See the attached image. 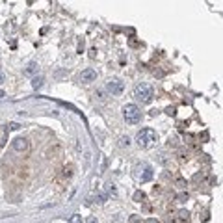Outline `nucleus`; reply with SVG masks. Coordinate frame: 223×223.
<instances>
[{
	"label": "nucleus",
	"mask_w": 223,
	"mask_h": 223,
	"mask_svg": "<svg viewBox=\"0 0 223 223\" xmlns=\"http://www.w3.org/2000/svg\"><path fill=\"white\" fill-rule=\"evenodd\" d=\"M156 139H158V136H156V132L152 130V128H141L136 134V143L139 145V147H143V149L151 147Z\"/></svg>",
	"instance_id": "nucleus-1"
},
{
	"label": "nucleus",
	"mask_w": 223,
	"mask_h": 223,
	"mask_svg": "<svg viewBox=\"0 0 223 223\" xmlns=\"http://www.w3.org/2000/svg\"><path fill=\"white\" fill-rule=\"evenodd\" d=\"M152 97H154V89L149 84H139V86L134 87V99L136 101L143 102V104H149L152 101Z\"/></svg>",
	"instance_id": "nucleus-2"
},
{
	"label": "nucleus",
	"mask_w": 223,
	"mask_h": 223,
	"mask_svg": "<svg viewBox=\"0 0 223 223\" xmlns=\"http://www.w3.org/2000/svg\"><path fill=\"white\" fill-rule=\"evenodd\" d=\"M123 115H125V121L128 125H138L141 121V110H139L136 104H127L123 108Z\"/></svg>",
	"instance_id": "nucleus-3"
},
{
	"label": "nucleus",
	"mask_w": 223,
	"mask_h": 223,
	"mask_svg": "<svg viewBox=\"0 0 223 223\" xmlns=\"http://www.w3.org/2000/svg\"><path fill=\"white\" fill-rule=\"evenodd\" d=\"M106 89H108L112 95H121L123 89H125V84H123L119 78H112V80H108V84H106Z\"/></svg>",
	"instance_id": "nucleus-4"
},
{
	"label": "nucleus",
	"mask_w": 223,
	"mask_h": 223,
	"mask_svg": "<svg viewBox=\"0 0 223 223\" xmlns=\"http://www.w3.org/2000/svg\"><path fill=\"white\" fill-rule=\"evenodd\" d=\"M141 169H143V171H141V173H138L136 177L141 180V182H149V180L152 179V167L147 165V164H143V165H141Z\"/></svg>",
	"instance_id": "nucleus-5"
},
{
	"label": "nucleus",
	"mask_w": 223,
	"mask_h": 223,
	"mask_svg": "<svg viewBox=\"0 0 223 223\" xmlns=\"http://www.w3.org/2000/svg\"><path fill=\"white\" fill-rule=\"evenodd\" d=\"M80 80L82 82H95L97 80V71L95 69H84L80 73Z\"/></svg>",
	"instance_id": "nucleus-6"
},
{
	"label": "nucleus",
	"mask_w": 223,
	"mask_h": 223,
	"mask_svg": "<svg viewBox=\"0 0 223 223\" xmlns=\"http://www.w3.org/2000/svg\"><path fill=\"white\" fill-rule=\"evenodd\" d=\"M13 149H15L17 152L28 151V139H26V138H17V139H13Z\"/></svg>",
	"instance_id": "nucleus-7"
},
{
	"label": "nucleus",
	"mask_w": 223,
	"mask_h": 223,
	"mask_svg": "<svg viewBox=\"0 0 223 223\" xmlns=\"http://www.w3.org/2000/svg\"><path fill=\"white\" fill-rule=\"evenodd\" d=\"M39 73V65L36 63V61H32V63H28V67L24 69V74L32 76V74H37Z\"/></svg>",
	"instance_id": "nucleus-8"
},
{
	"label": "nucleus",
	"mask_w": 223,
	"mask_h": 223,
	"mask_svg": "<svg viewBox=\"0 0 223 223\" xmlns=\"http://www.w3.org/2000/svg\"><path fill=\"white\" fill-rule=\"evenodd\" d=\"M43 82H45L43 76H34V80H32V87H34V89H39L41 86H43Z\"/></svg>",
	"instance_id": "nucleus-9"
},
{
	"label": "nucleus",
	"mask_w": 223,
	"mask_h": 223,
	"mask_svg": "<svg viewBox=\"0 0 223 223\" xmlns=\"http://www.w3.org/2000/svg\"><path fill=\"white\" fill-rule=\"evenodd\" d=\"M69 223H82V216H78V214L71 216V219H69Z\"/></svg>",
	"instance_id": "nucleus-10"
},
{
	"label": "nucleus",
	"mask_w": 223,
	"mask_h": 223,
	"mask_svg": "<svg viewBox=\"0 0 223 223\" xmlns=\"http://www.w3.org/2000/svg\"><path fill=\"white\" fill-rule=\"evenodd\" d=\"M179 219H180V221H186V219H188V210H180V212H179Z\"/></svg>",
	"instance_id": "nucleus-11"
},
{
	"label": "nucleus",
	"mask_w": 223,
	"mask_h": 223,
	"mask_svg": "<svg viewBox=\"0 0 223 223\" xmlns=\"http://www.w3.org/2000/svg\"><path fill=\"white\" fill-rule=\"evenodd\" d=\"M177 201H179V203H184V201H188V193H180V195H177Z\"/></svg>",
	"instance_id": "nucleus-12"
},
{
	"label": "nucleus",
	"mask_w": 223,
	"mask_h": 223,
	"mask_svg": "<svg viewBox=\"0 0 223 223\" xmlns=\"http://www.w3.org/2000/svg\"><path fill=\"white\" fill-rule=\"evenodd\" d=\"M177 186H179V188H184V186H186V180H184V179H179V180H177Z\"/></svg>",
	"instance_id": "nucleus-13"
},
{
	"label": "nucleus",
	"mask_w": 223,
	"mask_h": 223,
	"mask_svg": "<svg viewBox=\"0 0 223 223\" xmlns=\"http://www.w3.org/2000/svg\"><path fill=\"white\" fill-rule=\"evenodd\" d=\"M95 201H97V203H104V201H106V195L102 193V195H99V197H97Z\"/></svg>",
	"instance_id": "nucleus-14"
},
{
	"label": "nucleus",
	"mask_w": 223,
	"mask_h": 223,
	"mask_svg": "<svg viewBox=\"0 0 223 223\" xmlns=\"http://www.w3.org/2000/svg\"><path fill=\"white\" fill-rule=\"evenodd\" d=\"M134 199H136V201H139V199H143V193H141V192H138V193L134 195Z\"/></svg>",
	"instance_id": "nucleus-15"
},
{
	"label": "nucleus",
	"mask_w": 223,
	"mask_h": 223,
	"mask_svg": "<svg viewBox=\"0 0 223 223\" xmlns=\"http://www.w3.org/2000/svg\"><path fill=\"white\" fill-rule=\"evenodd\" d=\"M128 143H130L128 138H123V139H121V145H128Z\"/></svg>",
	"instance_id": "nucleus-16"
},
{
	"label": "nucleus",
	"mask_w": 223,
	"mask_h": 223,
	"mask_svg": "<svg viewBox=\"0 0 223 223\" xmlns=\"http://www.w3.org/2000/svg\"><path fill=\"white\" fill-rule=\"evenodd\" d=\"M87 223H99V221H97V218H93V216H91V218L87 219Z\"/></svg>",
	"instance_id": "nucleus-17"
},
{
	"label": "nucleus",
	"mask_w": 223,
	"mask_h": 223,
	"mask_svg": "<svg viewBox=\"0 0 223 223\" xmlns=\"http://www.w3.org/2000/svg\"><path fill=\"white\" fill-rule=\"evenodd\" d=\"M2 82H4V74H2V73H0V84H2Z\"/></svg>",
	"instance_id": "nucleus-18"
},
{
	"label": "nucleus",
	"mask_w": 223,
	"mask_h": 223,
	"mask_svg": "<svg viewBox=\"0 0 223 223\" xmlns=\"http://www.w3.org/2000/svg\"><path fill=\"white\" fill-rule=\"evenodd\" d=\"M147 223H158V221H156V219H149Z\"/></svg>",
	"instance_id": "nucleus-19"
}]
</instances>
